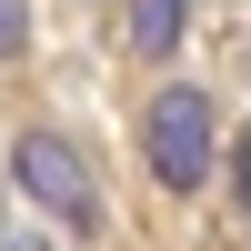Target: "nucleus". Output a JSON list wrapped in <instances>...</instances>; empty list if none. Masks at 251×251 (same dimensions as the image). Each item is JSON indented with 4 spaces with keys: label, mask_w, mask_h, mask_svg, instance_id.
I'll list each match as a JSON object with an SVG mask.
<instances>
[{
    "label": "nucleus",
    "mask_w": 251,
    "mask_h": 251,
    "mask_svg": "<svg viewBox=\"0 0 251 251\" xmlns=\"http://www.w3.org/2000/svg\"><path fill=\"white\" fill-rule=\"evenodd\" d=\"M231 191H241V211H251V131L231 141Z\"/></svg>",
    "instance_id": "39448f33"
},
{
    "label": "nucleus",
    "mask_w": 251,
    "mask_h": 251,
    "mask_svg": "<svg viewBox=\"0 0 251 251\" xmlns=\"http://www.w3.org/2000/svg\"><path fill=\"white\" fill-rule=\"evenodd\" d=\"M0 251H50V241H40L30 221H10V231H0Z\"/></svg>",
    "instance_id": "423d86ee"
},
{
    "label": "nucleus",
    "mask_w": 251,
    "mask_h": 251,
    "mask_svg": "<svg viewBox=\"0 0 251 251\" xmlns=\"http://www.w3.org/2000/svg\"><path fill=\"white\" fill-rule=\"evenodd\" d=\"M20 40H30V10H20V0H0V60H10Z\"/></svg>",
    "instance_id": "20e7f679"
},
{
    "label": "nucleus",
    "mask_w": 251,
    "mask_h": 251,
    "mask_svg": "<svg viewBox=\"0 0 251 251\" xmlns=\"http://www.w3.org/2000/svg\"><path fill=\"white\" fill-rule=\"evenodd\" d=\"M181 20H191V0H131V50L171 60L181 50Z\"/></svg>",
    "instance_id": "7ed1b4c3"
},
{
    "label": "nucleus",
    "mask_w": 251,
    "mask_h": 251,
    "mask_svg": "<svg viewBox=\"0 0 251 251\" xmlns=\"http://www.w3.org/2000/svg\"><path fill=\"white\" fill-rule=\"evenodd\" d=\"M141 151H151V171L171 181V191H201V181H211V100L201 91H161Z\"/></svg>",
    "instance_id": "f03ea898"
},
{
    "label": "nucleus",
    "mask_w": 251,
    "mask_h": 251,
    "mask_svg": "<svg viewBox=\"0 0 251 251\" xmlns=\"http://www.w3.org/2000/svg\"><path fill=\"white\" fill-rule=\"evenodd\" d=\"M10 171H20V191H30L40 211H60L71 231H100V181H91V161H80L60 131H30L10 151Z\"/></svg>",
    "instance_id": "f257e3e1"
}]
</instances>
